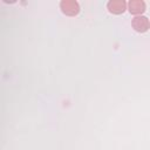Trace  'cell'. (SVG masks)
Wrapping results in <instances>:
<instances>
[{
	"label": "cell",
	"mask_w": 150,
	"mask_h": 150,
	"mask_svg": "<svg viewBox=\"0 0 150 150\" xmlns=\"http://www.w3.org/2000/svg\"><path fill=\"white\" fill-rule=\"evenodd\" d=\"M60 8L63 14L68 16H75L80 13L79 2L75 0H63L60 2Z\"/></svg>",
	"instance_id": "6da1fadb"
},
{
	"label": "cell",
	"mask_w": 150,
	"mask_h": 150,
	"mask_svg": "<svg viewBox=\"0 0 150 150\" xmlns=\"http://www.w3.org/2000/svg\"><path fill=\"white\" fill-rule=\"evenodd\" d=\"M128 11L131 14L138 16L145 12V2L142 0H130L128 4Z\"/></svg>",
	"instance_id": "277c9868"
},
{
	"label": "cell",
	"mask_w": 150,
	"mask_h": 150,
	"mask_svg": "<svg viewBox=\"0 0 150 150\" xmlns=\"http://www.w3.org/2000/svg\"><path fill=\"white\" fill-rule=\"evenodd\" d=\"M131 27L138 32V33H145L149 28H150V21L146 16H143V15H138V16H135L131 21Z\"/></svg>",
	"instance_id": "7a4b0ae2"
},
{
	"label": "cell",
	"mask_w": 150,
	"mask_h": 150,
	"mask_svg": "<svg viewBox=\"0 0 150 150\" xmlns=\"http://www.w3.org/2000/svg\"><path fill=\"white\" fill-rule=\"evenodd\" d=\"M107 8L112 14H123L127 9V2L124 0H110L107 4Z\"/></svg>",
	"instance_id": "3957f363"
}]
</instances>
